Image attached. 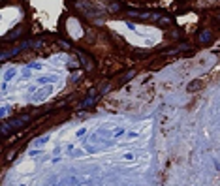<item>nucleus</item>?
Masks as SVG:
<instances>
[{"label":"nucleus","mask_w":220,"mask_h":186,"mask_svg":"<svg viewBox=\"0 0 220 186\" xmlns=\"http://www.w3.org/2000/svg\"><path fill=\"white\" fill-rule=\"evenodd\" d=\"M15 74H17V70H8L6 74H4V79H6V81H10L11 77H15Z\"/></svg>","instance_id":"obj_4"},{"label":"nucleus","mask_w":220,"mask_h":186,"mask_svg":"<svg viewBox=\"0 0 220 186\" xmlns=\"http://www.w3.org/2000/svg\"><path fill=\"white\" fill-rule=\"evenodd\" d=\"M28 117L26 115H23V117H19V118H15V120H11V122L10 124H8V126H10V130H15V128H19V126H23V122H28Z\"/></svg>","instance_id":"obj_1"},{"label":"nucleus","mask_w":220,"mask_h":186,"mask_svg":"<svg viewBox=\"0 0 220 186\" xmlns=\"http://www.w3.org/2000/svg\"><path fill=\"white\" fill-rule=\"evenodd\" d=\"M38 94H40V96H36V98H34L36 102H40V100H45V98H47V96H49V94H51V88H42V90H40V92H38Z\"/></svg>","instance_id":"obj_2"},{"label":"nucleus","mask_w":220,"mask_h":186,"mask_svg":"<svg viewBox=\"0 0 220 186\" xmlns=\"http://www.w3.org/2000/svg\"><path fill=\"white\" fill-rule=\"evenodd\" d=\"M199 39H201V42H209V39H211V32L209 30H201L199 32Z\"/></svg>","instance_id":"obj_3"},{"label":"nucleus","mask_w":220,"mask_h":186,"mask_svg":"<svg viewBox=\"0 0 220 186\" xmlns=\"http://www.w3.org/2000/svg\"><path fill=\"white\" fill-rule=\"evenodd\" d=\"M57 77H40L38 79V83H49V81H55Z\"/></svg>","instance_id":"obj_6"},{"label":"nucleus","mask_w":220,"mask_h":186,"mask_svg":"<svg viewBox=\"0 0 220 186\" xmlns=\"http://www.w3.org/2000/svg\"><path fill=\"white\" fill-rule=\"evenodd\" d=\"M79 56H81V58H83V62H85V66H87V68H90V60L87 58V56H85L81 51H79Z\"/></svg>","instance_id":"obj_7"},{"label":"nucleus","mask_w":220,"mask_h":186,"mask_svg":"<svg viewBox=\"0 0 220 186\" xmlns=\"http://www.w3.org/2000/svg\"><path fill=\"white\" fill-rule=\"evenodd\" d=\"M47 141H49V135H43V137H40V139L36 141V145H45Z\"/></svg>","instance_id":"obj_5"},{"label":"nucleus","mask_w":220,"mask_h":186,"mask_svg":"<svg viewBox=\"0 0 220 186\" xmlns=\"http://www.w3.org/2000/svg\"><path fill=\"white\" fill-rule=\"evenodd\" d=\"M122 134H124V130L121 128V130H115V134H113V135H115V137H119V135H122Z\"/></svg>","instance_id":"obj_9"},{"label":"nucleus","mask_w":220,"mask_h":186,"mask_svg":"<svg viewBox=\"0 0 220 186\" xmlns=\"http://www.w3.org/2000/svg\"><path fill=\"white\" fill-rule=\"evenodd\" d=\"M199 87V83H190L188 85V90H194V88H198Z\"/></svg>","instance_id":"obj_8"}]
</instances>
